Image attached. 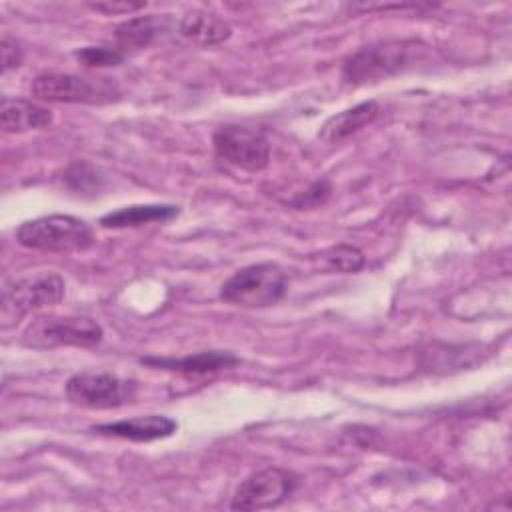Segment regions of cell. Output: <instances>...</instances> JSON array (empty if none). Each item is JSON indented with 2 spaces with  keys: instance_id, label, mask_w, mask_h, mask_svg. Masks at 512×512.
Instances as JSON below:
<instances>
[{
  "instance_id": "1",
  "label": "cell",
  "mask_w": 512,
  "mask_h": 512,
  "mask_svg": "<svg viewBox=\"0 0 512 512\" xmlns=\"http://www.w3.org/2000/svg\"><path fill=\"white\" fill-rule=\"evenodd\" d=\"M20 246L42 252H84L94 244V230L88 222L70 214H50L18 226Z\"/></svg>"
},
{
  "instance_id": "2",
  "label": "cell",
  "mask_w": 512,
  "mask_h": 512,
  "mask_svg": "<svg viewBox=\"0 0 512 512\" xmlns=\"http://www.w3.org/2000/svg\"><path fill=\"white\" fill-rule=\"evenodd\" d=\"M288 280L274 262H258L236 270L220 288V298L240 308H266L284 298Z\"/></svg>"
},
{
  "instance_id": "3",
  "label": "cell",
  "mask_w": 512,
  "mask_h": 512,
  "mask_svg": "<svg viewBox=\"0 0 512 512\" xmlns=\"http://www.w3.org/2000/svg\"><path fill=\"white\" fill-rule=\"evenodd\" d=\"M30 94L42 102L104 104L118 98V88L110 78H90L68 72H46L32 80Z\"/></svg>"
},
{
  "instance_id": "4",
  "label": "cell",
  "mask_w": 512,
  "mask_h": 512,
  "mask_svg": "<svg viewBox=\"0 0 512 512\" xmlns=\"http://www.w3.org/2000/svg\"><path fill=\"white\" fill-rule=\"evenodd\" d=\"M102 326L84 316H38L22 332V344L38 350L58 346H96L102 340Z\"/></svg>"
},
{
  "instance_id": "5",
  "label": "cell",
  "mask_w": 512,
  "mask_h": 512,
  "mask_svg": "<svg viewBox=\"0 0 512 512\" xmlns=\"http://www.w3.org/2000/svg\"><path fill=\"white\" fill-rule=\"evenodd\" d=\"M412 42L406 40H380L362 46L346 58L342 78L348 84H366L384 80L404 68L410 56Z\"/></svg>"
},
{
  "instance_id": "6",
  "label": "cell",
  "mask_w": 512,
  "mask_h": 512,
  "mask_svg": "<svg viewBox=\"0 0 512 512\" xmlns=\"http://www.w3.org/2000/svg\"><path fill=\"white\" fill-rule=\"evenodd\" d=\"M136 384L110 372H78L66 382V398L80 408L110 410L134 398Z\"/></svg>"
},
{
  "instance_id": "7",
  "label": "cell",
  "mask_w": 512,
  "mask_h": 512,
  "mask_svg": "<svg viewBox=\"0 0 512 512\" xmlns=\"http://www.w3.org/2000/svg\"><path fill=\"white\" fill-rule=\"evenodd\" d=\"M66 292L64 280L54 272H38L14 280L4 288L2 294V316L4 320H18L24 314L56 306Z\"/></svg>"
},
{
  "instance_id": "8",
  "label": "cell",
  "mask_w": 512,
  "mask_h": 512,
  "mask_svg": "<svg viewBox=\"0 0 512 512\" xmlns=\"http://www.w3.org/2000/svg\"><path fill=\"white\" fill-rule=\"evenodd\" d=\"M212 144L220 160L240 170L260 172L268 166L270 144L264 134L256 130L234 124L220 126L212 136Z\"/></svg>"
},
{
  "instance_id": "9",
  "label": "cell",
  "mask_w": 512,
  "mask_h": 512,
  "mask_svg": "<svg viewBox=\"0 0 512 512\" xmlns=\"http://www.w3.org/2000/svg\"><path fill=\"white\" fill-rule=\"evenodd\" d=\"M296 488V476L284 468H264L250 474L236 488L232 510H264L282 504Z\"/></svg>"
},
{
  "instance_id": "10",
  "label": "cell",
  "mask_w": 512,
  "mask_h": 512,
  "mask_svg": "<svg viewBox=\"0 0 512 512\" xmlns=\"http://www.w3.org/2000/svg\"><path fill=\"white\" fill-rule=\"evenodd\" d=\"M172 28V20L162 14H148V16H136L120 22L114 28V40L116 48L120 52L126 50H142L164 38Z\"/></svg>"
},
{
  "instance_id": "11",
  "label": "cell",
  "mask_w": 512,
  "mask_h": 512,
  "mask_svg": "<svg viewBox=\"0 0 512 512\" xmlns=\"http://www.w3.org/2000/svg\"><path fill=\"white\" fill-rule=\"evenodd\" d=\"M98 434L104 436H116L132 442H152L166 438L176 432V422L162 414H150V416H138L108 424H98L92 428Z\"/></svg>"
},
{
  "instance_id": "12",
  "label": "cell",
  "mask_w": 512,
  "mask_h": 512,
  "mask_svg": "<svg viewBox=\"0 0 512 512\" xmlns=\"http://www.w3.org/2000/svg\"><path fill=\"white\" fill-rule=\"evenodd\" d=\"M52 124V110L22 98H4L0 108V126L6 134H22Z\"/></svg>"
},
{
  "instance_id": "13",
  "label": "cell",
  "mask_w": 512,
  "mask_h": 512,
  "mask_svg": "<svg viewBox=\"0 0 512 512\" xmlns=\"http://www.w3.org/2000/svg\"><path fill=\"white\" fill-rule=\"evenodd\" d=\"M378 114H380V106L376 100H366L352 108H346V110L330 116L322 124L320 132H318V140L324 144H338L344 138L352 136L354 132L362 130L364 126H368L370 122H374Z\"/></svg>"
},
{
  "instance_id": "14",
  "label": "cell",
  "mask_w": 512,
  "mask_h": 512,
  "mask_svg": "<svg viewBox=\"0 0 512 512\" xmlns=\"http://www.w3.org/2000/svg\"><path fill=\"white\" fill-rule=\"evenodd\" d=\"M140 362L154 366V368L172 370V372L208 374V372H218L222 368L226 370V368L238 364V358L232 352L208 350V352H198V354H190L184 358H142Z\"/></svg>"
},
{
  "instance_id": "15",
  "label": "cell",
  "mask_w": 512,
  "mask_h": 512,
  "mask_svg": "<svg viewBox=\"0 0 512 512\" xmlns=\"http://www.w3.org/2000/svg\"><path fill=\"white\" fill-rule=\"evenodd\" d=\"M178 30L184 38L200 44V46H216L230 38L232 28L228 22L218 18L206 10H192L182 16L178 22Z\"/></svg>"
},
{
  "instance_id": "16",
  "label": "cell",
  "mask_w": 512,
  "mask_h": 512,
  "mask_svg": "<svg viewBox=\"0 0 512 512\" xmlns=\"http://www.w3.org/2000/svg\"><path fill=\"white\" fill-rule=\"evenodd\" d=\"M178 206L174 204H138V206H124L120 210L108 212L100 218L104 228H134L150 222H166L178 216Z\"/></svg>"
},
{
  "instance_id": "17",
  "label": "cell",
  "mask_w": 512,
  "mask_h": 512,
  "mask_svg": "<svg viewBox=\"0 0 512 512\" xmlns=\"http://www.w3.org/2000/svg\"><path fill=\"white\" fill-rule=\"evenodd\" d=\"M318 262L326 272H358L364 266V254L350 244H338L322 254H318Z\"/></svg>"
},
{
  "instance_id": "18",
  "label": "cell",
  "mask_w": 512,
  "mask_h": 512,
  "mask_svg": "<svg viewBox=\"0 0 512 512\" xmlns=\"http://www.w3.org/2000/svg\"><path fill=\"white\" fill-rule=\"evenodd\" d=\"M74 58L88 68L118 66L124 60V52L112 46H84L74 52Z\"/></svg>"
},
{
  "instance_id": "19",
  "label": "cell",
  "mask_w": 512,
  "mask_h": 512,
  "mask_svg": "<svg viewBox=\"0 0 512 512\" xmlns=\"http://www.w3.org/2000/svg\"><path fill=\"white\" fill-rule=\"evenodd\" d=\"M0 50H2V70L4 72L12 70V68H18L22 64V48L8 34L2 36V48Z\"/></svg>"
},
{
  "instance_id": "20",
  "label": "cell",
  "mask_w": 512,
  "mask_h": 512,
  "mask_svg": "<svg viewBox=\"0 0 512 512\" xmlns=\"http://www.w3.org/2000/svg\"><path fill=\"white\" fill-rule=\"evenodd\" d=\"M328 194H330V184L328 182H324V180L322 182H314L306 190V194L302 198H298L294 204L300 206V208H304V206H318V204H322L328 198Z\"/></svg>"
},
{
  "instance_id": "21",
  "label": "cell",
  "mask_w": 512,
  "mask_h": 512,
  "mask_svg": "<svg viewBox=\"0 0 512 512\" xmlns=\"http://www.w3.org/2000/svg\"><path fill=\"white\" fill-rule=\"evenodd\" d=\"M144 2H98V4H90V8L104 12V14H130L136 12L140 8H144Z\"/></svg>"
}]
</instances>
